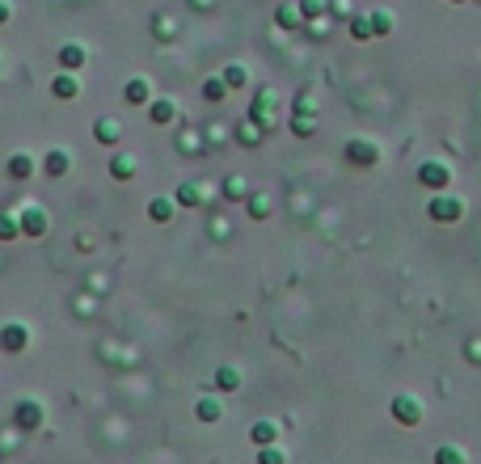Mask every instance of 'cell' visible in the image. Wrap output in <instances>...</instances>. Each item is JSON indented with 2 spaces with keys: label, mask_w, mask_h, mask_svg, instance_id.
<instances>
[{
  "label": "cell",
  "mask_w": 481,
  "mask_h": 464,
  "mask_svg": "<svg viewBox=\"0 0 481 464\" xmlns=\"http://www.w3.org/2000/svg\"><path fill=\"white\" fill-rule=\"evenodd\" d=\"M275 101H279V93L266 85V89H258L253 106H249V118H253L262 131H270V127H275Z\"/></svg>",
  "instance_id": "6da1fadb"
},
{
  "label": "cell",
  "mask_w": 481,
  "mask_h": 464,
  "mask_svg": "<svg viewBox=\"0 0 481 464\" xmlns=\"http://www.w3.org/2000/svg\"><path fill=\"white\" fill-rule=\"evenodd\" d=\"M17 220H21V232H26V236H34V241H39V236H47V228H51L47 207H43V203H26Z\"/></svg>",
  "instance_id": "7a4b0ae2"
},
{
  "label": "cell",
  "mask_w": 481,
  "mask_h": 464,
  "mask_svg": "<svg viewBox=\"0 0 481 464\" xmlns=\"http://www.w3.org/2000/svg\"><path fill=\"white\" fill-rule=\"evenodd\" d=\"M427 211H431V220H439V224H452V220L465 216V203L456 194H435L431 203H427Z\"/></svg>",
  "instance_id": "3957f363"
},
{
  "label": "cell",
  "mask_w": 481,
  "mask_h": 464,
  "mask_svg": "<svg viewBox=\"0 0 481 464\" xmlns=\"http://www.w3.org/2000/svg\"><path fill=\"white\" fill-rule=\"evenodd\" d=\"M30 346V329L21 321H9V325H0V350L4 355H21Z\"/></svg>",
  "instance_id": "277c9868"
},
{
  "label": "cell",
  "mask_w": 481,
  "mask_h": 464,
  "mask_svg": "<svg viewBox=\"0 0 481 464\" xmlns=\"http://www.w3.org/2000/svg\"><path fill=\"white\" fill-rule=\"evenodd\" d=\"M393 418H397L401 426H418V422H422V401L410 397V393H397V397H393Z\"/></svg>",
  "instance_id": "5b68a950"
},
{
  "label": "cell",
  "mask_w": 481,
  "mask_h": 464,
  "mask_svg": "<svg viewBox=\"0 0 481 464\" xmlns=\"http://www.w3.org/2000/svg\"><path fill=\"white\" fill-rule=\"evenodd\" d=\"M346 161L359 165V169H372V165L380 161V148H376L372 139H350V143H346Z\"/></svg>",
  "instance_id": "8992f818"
},
{
  "label": "cell",
  "mask_w": 481,
  "mask_h": 464,
  "mask_svg": "<svg viewBox=\"0 0 481 464\" xmlns=\"http://www.w3.org/2000/svg\"><path fill=\"white\" fill-rule=\"evenodd\" d=\"M13 422H17V430H39V426H43V405L30 401V397L17 401V405H13Z\"/></svg>",
  "instance_id": "52a82bcc"
},
{
  "label": "cell",
  "mask_w": 481,
  "mask_h": 464,
  "mask_svg": "<svg viewBox=\"0 0 481 464\" xmlns=\"http://www.w3.org/2000/svg\"><path fill=\"white\" fill-rule=\"evenodd\" d=\"M418 182L431 186V190H443V186L452 182V169H447L443 161H422V165H418Z\"/></svg>",
  "instance_id": "ba28073f"
},
{
  "label": "cell",
  "mask_w": 481,
  "mask_h": 464,
  "mask_svg": "<svg viewBox=\"0 0 481 464\" xmlns=\"http://www.w3.org/2000/svg\"><path fill=\"white\" fill-rule=\"evenodd\" d=\"M93 139L97 143H106V148H114L118 139H123V118H114V114H101L93 123Z\"/></svg>",
  "instance_id": "9c48e42d"
},
{
  "label": "cell",
  "mask_w": 481,
  "mask_h": 464,
  "mask_svg": "<svg viewBox=\"0 0 481 464\" xmlns=\"http://www.w3.org/2000/svg\"><path fill=\"white\" fill-rule=\"evenodd\" d=\"M85 59H89V51H85L81 43H64V46H59V68H64V72H81V68H85Z\"/></svg>",
  "instance_id": "30bf717a"
},
{
  "label": "cell",
  "mask_w": 481,
  "mask_h": 464,
  "mask_svg": "<svg viewBox=\"0 0 481 464\" xmlns=\"http://www.w3.org/2000/svg\"><path fill=\"white\" fill-rule=\"evenodd\" d=\"M148 118H152L156 127L173 123V118H178V101H169V97H156V101H148Z\"/></svg>",
  "instance_id": "8fae6325"
},
{
  "label": "cell",
  "mask_w": 481,
  "mask_h": 464,
  "mask_svg": "<svg viewBox=\"0 0 481 464\" xmlns=\"http://www.w3.org/2000/svg\"><path fill=\"white\" fill-rule=\"evenodd\" d=\"M4 169H9V178H17V182H21V178H30V173H39V161H34L30 152H13Z\"/></svg>",
  "instance_id": "7c38bea8"
},
{
  "label": "cell",
  "mask_w": 481,
  "mask_h": 464,
  "mask_svg": "<svg viewBox=\"0 0 481 464\" xmlns=\"http://www.w3.org/2000/svg\"><path fill=\"white\" fill-rule=\"evenodd\" d=\"M136 169H140V165H136L131 152H114V161H110V178H114V182H131Z\"/></svg>",
  "instance_id": "4fadbf2b"
},
{
  "label": "cell",
  "mask_w": 481,
  "mask_h": 464,
  "mask_svg": "<svg viewBox=\"0 0 481 464\" xmlns=\"http://www.w3.org/2000/svg\"><path fill=\"white\" fill-rule=\"evenodd\" d=\"M249 439H253L258 448H266V443H279V422H270V418H258V422L249 426Z\"/></svg>",
  "instance_id": "5bb4252c"
},
{
  "label": "cell",
  "mask_w": 481,
  "mask_h": 464,
  "mask_svg": "<svg viewBox=\"0 0 481 464\" xmlns=\"http://www.w3.org/2000/svg\"><path fill=\"white\" fill-rule=\"evenodd\" d=\"M51 93H55L59 101H72V97L81 93V76H76V72H59V76L51 81Z\"/></svg>",
  "instance_id": "9a60e30c"
},
{
  "label": "cell",
  "mask_w": 481,
  "mask_h": 464,
  "mask_svg": "<svg viewBox=\"0 0 481 464\" xmlns=\"http://www.w3.org/2000/svg\"><path fill=\"white\" fill-rule=\"evenodd\" d=\"M173 211H178V203H173V198H165V194H156V198L148 203V220H152V224H169V220H173Z\"/></svg>",
  "instance_id": "2e32d148"
},
{
  "label": "cell",
  "mask_w": 481,
  "mask_h": 464,
  "mask_svg": "<svg viewBox=\"0 0 481 464\" xmlns=\"http://www.w3.org/2000/svg\"><path fill=\"white\" fill-rule=\"evenodd\" d=\"M203 198H207L203 182H182V186H178V194H173V203H178V207H198Z\"/></svg>",
  "instance_id": "e0dca14e"
},
{
  "label": "cell",
  "mask_w": 481,
  "mask_h": 464,
  "mask_svg": "<svg viewBox=\"0 0 481 464\" xmlns=\"http://www.w3.org/2000/svg\"><path fill=\"white\" fill-rule=\"evenodd\" d=\"M68 165H72V156H68L64 148H51L47 161H43V173H47V178H64V173H68Z\"/></svg>",
  "instance_id": "ac0fdd59"
},
{
  "label": "cell",
  "mask_w": 481,
  "mask_h": 464,
  "mask_svg": "<svg viewBox=\"0 0 481 464\" xmlns=\"http://www.w3.org/2000/svg\"><path fill=\"white\" fill-rule=\"evenodd\" d=\"M300 21H304L300 4H279V9H275V26H279V30H300Z\"/></svg>",
  "instance_id": "d6986e66"
},
{
  "label": "cell",
  "mask_w": 481,
  "mask_h": 464,
  "mask_svg": "<svg viewBox=\"0 0 481 464\" xmlns=\"http://www.w3.org/2000/svg\"><path fill=\"white\" fill-rule=\"evenodd\" d=\"M123 97H127L131 106H148V101H152V89H148L144 76H136V81H127V85H123Z\"/></svg>",
  "instance_id": "ffe728a7"
},
{
  "label": "cell",
  "mask_w": 481,
  "mask_h": 464,
  "mask_svg": "<svg viewBox=\"0 0 481 464\" xmlns=\"http://www.w3.org/2000/svg\"><path fill=\"white\" fill-rule=\"evenodd\" d=\"M224 198H228V203H237V198H249V182H245L241 173H228V178H224Z\"/></svg>",
  "instance_id": "44dd1931"
},
{
  "label": "cell",
  "mask_w": 481,
  "mask_h": 464,
  "mask_svg": "<svg viewBox=\"0 0 481 464\" xmlns=\"http://www.w3.org/2000/svg\"><path fill=\"white\" fill-rule=\"evenodd\" d=\"M194 414L203 418V422H220V418H224V405H220L216 397H198V405H194Z\"/></svg>",
  "instance_id": "7402d4cb"
},
{
  "label": "cell",
  "mask_w": 481,
  "mask_h": 464,
  "mask_svg": "<svg viewBox=\"0 0 481 464\" xmlns=\"http://www.w3.org/2000/svg\"><path fill=\"white\" fill-rule=\"evenodd\" d=\"M237 139L245 148H258V143H262V127H258L253 118H245V123H237Z\"/></svg>",
  "instance_id": "603a6c76"
},
{
  "label": "cell",
  "mask_w": 481,
  "mask_h": 464,
  "mask_svg": "<svg viewBox=\"0 0 481 464\" xmlns=\"http://www.w3.org/2000/svg\"><path fill=\"white\" fill-rule=\"evenodd\" d=\"M435 464H469V456H465V448H456V443H443V448L435 452Z\"/></svg>",
  "instance_id": "cb8c5ba5"
},
{
  "label": "cell",
  "mask_w": 481,
  "mask_h": 464,
  "mask_svg": "<svg viewBox=\"0 0 481 464\" xmlns=\"http://www.w3.org/2000/svg\"><path fill=\"white\" fill-rule=\"evenodd\" d=\"M21 236V220L13 211H0V241H17Z\"/></svg>",
  "instance_id": "d4e9b609"
},
{
  "label": "cell",
  "mask_w": 481,
  "mask_h": 464,
  "mask_svg": "<svg viewBox=\"0 0 481 464\" xmlns=\"http://www.w3.org/2000/svg\"><path fill=\"white\" fill-rule=\"evenodd\" d=\"M368 17H372V34H376V39L393 34V13H388V9H376V13H368Z\"/></svg>",
  "instance_id": "484cf974"
},
{
  "label": "cell",
  "mask_w": 481,
  "mask_h": 464,
  "mask_svg": "<svg viewBox=\"0 0 481 464\" xmlns=\"http://www.w3.org/2000/svg\"><path fill=\"white\" fill-rule=\"evenodd\" d=\"M220 76H224V85H228V89H245V85H249V72H245L241 64H228Z\"/></svg>",
  "instance_id": "4316f807"
},
{
  "label": "cell",
  "mask_w": 481,
  "mask_h": 464,
  "mask_svg": "<svg viewBox=\"0 0 481 464\" xmlns=\"http://www.w3.org/2000/svg\"><path fill=\"white\" fill-rule=\"evenodd\" d=\"M203 97L216 106V101H224L228 97V85H224V76H211V81H203Z\"/></svg>",
  "instance_id": "83f0119b"
},
{
  "label": "cell",
  "mask_w": 481,
  "mask_h": 464,
  "mask_svg": "<svg viewBox=\"0 0 481 464\" xmlns=\"http://www.w3.org/2000/svg\"><path fill=\"white\" fill-rule=\"evenodd\" d=\"M216 388H224V393H237V388H241V371H237V368H220V371H216Z\"/></svg>",
  "instance_id": "f1b7e54d"
},
{
  "label": "cell",
  "mask_w": 481,
  "mask_h": 464,
  "mask_svg": "<svg viewBox=\"0 0 481 464\" xmlns=\"http://www.w3.org/2000/svg\"><path fill=\"white\" fill-rule=\"evenodd\" d=\"M350 34H355L359 43H368V39H376V34H372V17H368V13H359V17H350Z\"/></svg>",
  "instance_id": "f546056e"
},
{
  "label": "cell",
  "mask_w": 481,
  "mask_h": 464,
  "mask_svg": "<svg viewBox=\"0 0 481 464\" xmlns=\"http://www.w3.org/2000/svg\"><path fill=\"white\" fill-rule=\"evenodd\" d=\"M245 207H249V216H253V220H266V216H270V198H266V194H249V198H245Z\"/></svg>",
  "instance_id": "4dcf8cb0"
},
{
  "label": "cell",
  "mask_w": 481,
  "mask_h": 464,
  "mask_svg": "<svg viewBox=\"0 0 481 464\" xmlns=\"http://www.w3.org/2000/svg\"><path fill=\"white\" fill-rule=\"evenodd\" d=\"M258 464H288V452L279 443H266V448H258Z\"/></svg>",
  "instance_id": "1f68e13d"
},
{
  "label": "cell",
  "mask_w": 481,
  "mask_h": 464,
  "mask_svg": "<svg viewBox=\"0 0 481 464\" xmlns=\"http://www.w3.org/2000/svg\"><path fill=\"white\" fill-rule=\"evenodd\" d=\"M291 131H295V136H313V131H317V118H313V114H304V110H295Z\"/></svg>",
  "instance_id": "d6a6232c"
},
{
  "label": "cell",
  "mask_w": 481,
  "mask_h": 464,
  "mask_svg": "<svg viewBox=\"0 0 481 464\" xmlns=\"http://www.w3.org/2000/svg\"><path fill=\"white\" fill-rule=\"evenodd\" d=\"M325 9H330V0H300V13L304 17H321Z\"/></svg>",
  "instance_id": "836d02e7"
},
{
  "label": "cell",
  "mask_w": 481,
  "mask_h": 464,
  "mask_svg": "<svg viewBox=\"0 0 481 464\" xmlns=\"http://www.w3.org/2000/svg\"><path fill=\"white\" fill-rule=\"evenodd\" d=\"M178 148H182V152H186V156H191V152H198V136H194V131H186V136H182V143H178Z\"/></svg>",
  "instance_id": "e575fe53"
},
{
  "label": "cell",
  "mask_w": 481,
  "mask_h": 464,
  "mask_svg": "<svg viewBox=\"0 0 481 464\" xmlns=\"http://www.w3.org/2000/svg\"><path fill=\"white\" fill-rule=\"evenodd\" d=\"M173 30H178V26H173V17H156V34H161V39H165V34H173Z\"/></svg>",
  "instance_id": "d590c367"
},
{
  "label": "cell",
  "mask_w": 481,
  "mask_h": 464,
  "mask_svg": "<svg viewBox=\"0 0 481 464\" xmlns=\"http://www.w3.org/2000/svg\"><path fill=\"white\" fill-rule=\"evenodd\" d=\"M330 9H334V17H350V0H330Z\"/></svg>",
  "instance_id": "8d00e7d4"
},
{
  "label": "cell",
  "mask_w": 481,
  "mask_h": 464,
  "mask_svg": "<svg viewBox=\"0 0 481 464\" xmlns=\"http://www.w3.org/2000/svg\"><path fill=\"white\" fill-rule=\"evenodd\" d=\"M76 313H81V317H89V313H93V300H89V296H81V300H76Z\"/></svg>",
  "instance_id": "74e56055"
},
{
  "label": "cell",
  "mask_w": 481,
  "mask_h": 464,
  "mask_svg": "<svg viewBox=\"0 0 481 464\" xmlns=\"http://www.w3.org/2000/svg\"><path fill=\"white\" fill-rule=\"evenodd\" d=\"M9 17H13V9H9V0H0V26H4Z\"/></svg>",
  "instance_id": "f35d334b"
},
{
  "label": "cell",
  "mask_w": 481,
  "mask_h": 464,
  "mask_svg": "<svg viewBox=\"0 0 481 464\" xmlns=\"http://www.w3.org/2000/svg\"><path fill=\"white\" fill-rule=\"evenodd\" d=\"M469 355H473V359H481V342H473V350H469Z\"/></svg>",
  "instance_id": "ab89813d"
},
{
  "label": "cell",
  "mask_w": 481,
  "mask_h": 464,
  "mask_svg": "<svg viewBox=\"0 0 481 464\" xmlns=\"http://www.w3.org/2000/svg\"><path fill=\"white\" fill-rule=\"evenodd\" d=\"M456 4H465V0H456Z\"/></svg>",
  "instance_id": "60d3db41"
}]
</instances>
